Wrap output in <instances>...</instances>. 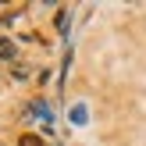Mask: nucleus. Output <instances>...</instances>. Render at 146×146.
<instances>
[{"label":"nucleus","instance_id":"2","mask_svg":"<svg viewBox=\"0 0 146 146\" xmlns=\"http://www.w3.org/2000/svg\"><path fill=\"white\" fill-rule=\"evenodd\" d=\"M18 146H46V143H43V139H36V135H25Z\"/></svg>","mask_w":146,"mask_h":146},{"label":"nucleus","instance_id":"1","mask_svg":"<svg viewBox=\"0 0 146 146\" xmlns=\"http://www.w3.org/2000/svg\"><path fill=\"white\" fill-rule=\"evenodd\" d=\"M0 57H4V61H11V57H14V43L0 39Z\"/></svg>","mask_w":146,"mask_h":146}]
</instances>
